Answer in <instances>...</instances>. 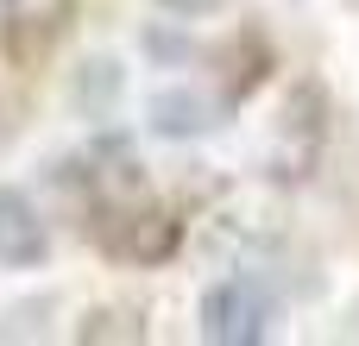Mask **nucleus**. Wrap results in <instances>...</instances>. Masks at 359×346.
<instances>
[{"instance_id":"obj_1","label":"nucleus","mask_w":359,"mask_h":346,"mask_svg":"<svg viewBox=\"0 0 359 346\" xmlns=\"http://www.w3.org/2000/svg\"><path fill=\"white\" fill-rule=\"evenodd\" d=\"M95 240L114 252V258H139V265H158V258H170L177 252V221L170 214H158V208H145V195L139 202H95Z\"/></svg>"},{"instance_id":"obj_2","label":"nucleus","mask_w":359,"mask_h":346,"mask_svg":"<svg viewBox=\"0 0 359 346\" xmlns=\"http://www.w3.org/2000/svg\"><path fill=\"white\" fill-rule=\"evenodd\" d=\"M265 321H271V303L246 277H227L202 296V340H215V346H259Z\"/></svg>"},{"instance_id":"obj_3","label":"nucleus","mask_w":359,"mask_h":346,"mask_svg":"<svg viewBox=\"0 0 359 346\" xmlns=\"http://www.w3.org/2000/svg\"><path fill=\"white\" fill-rule=\"evenodd\" d=\"M69 13L76 0H0V38L19 63H32L69 32Z\"/></svg>"},{"instance_id":"obj_4","label":"nucleus","mask_w":359,"mask_h":346,"mask_svg":"<svg viewBox=\"0 0 359 346\" xmlns=\"http://www.w3.org/2000/svg\"><path fill=\"white\" fill-rule=\"evenodd\" d=\"M44 252H50V240H44L38 208L19 189H0V265H38Z\"/></svg>"},{"instance_id":"obj_5","label":"nucleus","mask_w":359,"mask_h":346,"mask_svg":"<svg viewBox=\"0 0 359 346\" xmlns=\"http://www.w3.org/2000/svg\"><path fill=\"white\" fill-rule=\"evenodd\" d=\"M221 126V107L208 101V95H196V88H164V95H151V132H164V139H202V132H215Z\"/></svg>"},{"instance_id":"obj_6","label":"nucleus","mask_w":359,"mask_h":346,"mask_svg":"<svg viewBox=\"0 0 359 346\" xmlns=\"http://www.w3.org/2000/svg\"><path fill=\"white\" fill-rule=\"evenodd\" d=\"M114 95H120V69H114L107 57L82 63V76L69 82V101H76V107H88V113H107V107H114Z\"/></svg>"},{"instance_id":"obj_7","label":"nucleus","mask_w":359,"mask_h":346,"mask_svg":"<svg viewBox=\"0 0 359 346\" xmlns=\"http://www.w3.org/2000/svg\"><path fill=\"white\" fill-rule=\"evenodd\" d=\"M145 328L139 321H126V315H95V321H82V340H139Z\"/></svg>"},{"instance_id":"obj_8","label":"nucleus","mask_w":359,"mask_h":346,"mask_svg":"<svg viewBox=\"0 0 359 346\" xmlns=\"http://www.w3.org/2000/svg\"><path fill=\"white\" fill-rule=\"evenodd\" d=\"M158 6H170V13H183V19H196V13H215L221 0H158Z\"/></svg>"}]
</instances>
